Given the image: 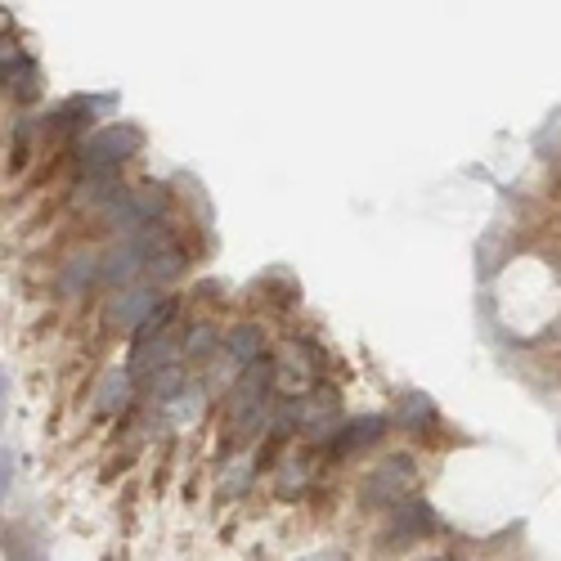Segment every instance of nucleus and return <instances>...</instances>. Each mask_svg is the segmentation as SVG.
<instances>
[{
  "instance_id": "obj_4",
  "label": "nucleus",
  "mask_w": 561,
  "mask_h": 561,
  "mask_svg": "<svg viewBox=\"0 0 561 561\" xmlns=\"http://www.w3.org/2000/svg\"><path fill=\"white\" fill-rule=\"evenodd\" d=\"M95 274H104V261H95L90 252L72 256L68 270H63V279H59V292L63 297H77V292H86L90 283H95Z\"/></svg>"
},
{
  "instance_id": "obj_13",
  "label": "nucleus",
  "mask_w": 561,
  "mask_h": 561,
  "mask_svg": "<svg viewBox=\"0 0 561 561\" xmlns=\"http://www.w3.org/2000/svg\"><path fill=\"white\" fill-rule=\"evenodd\" d=\"M171 315H176V301H158V310H153V315L144 319V324H140V333H135V337H140V342H158V337H162V328H167V319H171Z\"/></svg>"
},
{
  "instance_id": "obj_14",
  "label": "nucleus",
  "mask_w": 561,
  "mask_h": 561,
  "mask_svg": "<svg viewBox=\"0 0 561 561\" xmlns=\"http://www.w3.org/2000/svg\"><path fill=\"white\" fill-rule=\"evenodd\" d=\"M207 346H211V333H207V328H198V333H193V342H189V351L198 355V351H207Z\"/></svg>"
},
{
  "instance_id": "obj_3",
  "label": "nucleus",
  "mask_w": 561,
  "mask_h": 561,
  "mask_svg": "<svg viewBox=\"0 0 561 561\" xmlns=\"http://www.w3.org/2000/svg\"><path fill=\"white\" fill-rule=\"evenodd\" d=\"M153 301H158V297H153V288H131V292H122L117 301H108L104 319H108V324H117V328H135V333H140V324L153 315V310H158Z\"/></svg>"
},
{
  "instance_id": "obj_12",
  "label": "nucleus",
  "mask_w": 561,
  "mask_h": 561,
  "mask_svg": "<svg viewBox=\"0 0 561 561\" xmlns=\"http://www.w3.org/2000/svg\"><path fill=\"white\" fill-rule=\"evenodd\" d=\"M229 355H234L238 364L261 360V328H238V333L229 337Z\"/></svg>"
},
{
  "instance_id": "obj_11",
  "label": "nucleus",
  "mask_w": 561,
  "mask_h": 561,
  "mask_svg": "<svg viewBox=\"0 0 561 561\" xmlns=\"http://www.w3.org/2000/svg\"><path fill=\"white\" fill-rule=\"evenodd\" d=\"M185 270V256H180V247L176 243H167V247H158V252H153V261H149V279H176V274Z\"/></svg>"
},
{
  "instance_id": "obj_5",
  "label": "nucleus",
  "mask_w": 561,
  "mask_h": 561,
  "mask_svg": "<svg viewBox=\"0 0 561 561\" xmlns=\"http://www.w3.org/2000/svg\"><path fill=\"white\" fill-rule=\"evenodd\" d=\"M386 431V422L382 418H355V422H346L342 431H337V454H355V449H364V445H373L377 436Z\"/></svg>"
},
{
  "instance_id": "obj_15",
  "label": "nucleus",
  "mask_w": 561,
  "mask_h": 561,
  "mask_svg": "<svg viewBox=\"0 0 561 561\" xmlns=\"http://www.w3.org/2000/svg\"><path fill=\"white\" fill-rule=\"evenodd\" d=\"M427 561H449V557H427Z\"/></svg>"
},
{
  "instance_id": "obj_1",
  "label": "nucleus",
  "mask_w": 561,
  "mask_h": 561,
  "mask_svg": "<svg viewBox=\"0 0 561 561\" xmlns=\"http://www.w3.org/2000/svg\"><path fill=\"white\" fill-rule=\"evenodd\" d=\"M140 144H144L140 126H126V122L104 126V131H95V135H90V140L77 149L81 171H86V176H99V171H113L117 162H126L131 153H140Z\"/></svg>"
},
{
  "instance_id": "obj_9",
  "label": "nucleus",
  "mask_w": 561,
  "mask_h": 561,
  "mask_svg": "<svg viewBox=\"0 0 561 561\" xmlns=\"http://www.w3.org/2000/svg\"><path fill=\"white\" fill-rule=\"evenodd\" d=\"M5 81L14 86L18 99H32L36 95V63L23 59V54H14V59H5Z\"/></svg>"
},
{
  "instance_id": "obj_2",
  "label": "nucleus",
  "mask_w": 561,
  "mask_h": 561,
  "mask_svg": "<svg viewBox=\"0 0 561 561\" xmlns=\"http://www.w3.org/2000/svg\"><path fill=\"white\" fill-rule=\"evenodd\" d=\"M409 485H413V458L391 454L373 467L369 485H364V503H373V508H400Z\"/></svg>"
},
{
  "instance_id": "obj_8",
  "label": "nucleus",
  "mask_w": 561,
  "mask_h": 561,
  "mask_svg": "<svg viewBox=\"0 0 561 561\" xmlns=\"http://www.w3.org/2000/svg\"><path fill=\"white\" fill-rule=\"evenodd\" d=\"M431 530H436V517H431L427 503H409V508L400 503V517H395V535L413 539V535H431Z\"/></svg>"
},
{
  "instance_id": "obj_6",
  "label": "nucleus",
  "mask_w": 561,
  "mask_h": 561,
  "mask_svg": "<svg viewBox=\"0 0 561 561\" xmlns=\"http://www.w3.org/2000/svg\"><path fill=\"white\" fill-rule=\"evenodd\" d=\"M126 391H131V369H113V373H104V382H99V391H95V413H117L126 404Z\"/></svg>"
},
{
  "instance_id": "obj_7",
  "label": "nucleus",
  "mask_w": 561,
  "mask_h": 561,
  "mask_svg": "<svg viewBox=\"0 0 561 561\" xmlns=\"http://www.w3.org/2000/svg\"><path fill=\"white\" fill-rule=\"evenodd\" d=\"M333 422H337V395L319 391L315 400H310V409H306V431L315 440H328L333 436Z\"/></svg>"
},
{
  "instance_id": "obj_10",
  "label": "nucleus",
  "mask_w": 561,
  "mask_h": 561,
  "mask_svg": "<svg viewBox=\"0 0 561 561\" xmlns=\"http://www.w3.org/2000/svg\"><path fill=\"white\" fill-rule=\"evenodd\" d=\"M400 422H404L409 431H427L431 422H436V404H431L427 395H418V391L404 395V404H400Z\"/></svg>"
}]
</instances>
